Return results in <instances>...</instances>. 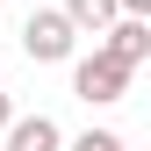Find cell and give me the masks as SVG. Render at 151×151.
I'll use <instances>...</instances> for the list:
<instances>
[{
    "instance_id": "obj_5",
    "label": "cell",
    "mask_w": 151,
    "mask_h": 151,
    "mask_svg": "<svg viewBox=\"0 0 151 151\" xmlns=\"http://www.w3.org/2000/svg\"><path fill=\"white\" fill-rule=\"evenodd\" d=\"M65 14H72L79 29H93V36H108V29L122 22V0H65Z\"/></svg>"
},
{
    "instance_id": "obj_3",
    "label": "cell",
    "mask_w": 151,
    "mask_h": 151,
    "mask_svg": "<svg viewBox=\"0 0 151 151\" xmlns=\"http://www.w3.org/2000/svg\"><path fill=\"white\" fill-rule=\"evenodd\" d=\"M101 50H108V58H122L129 72H137V65L151 58V22H137V14H122V22H115V29L101 36Z\"/></svg>"
},
{
    "instance_id": "obj_2",
    "label": "cell",
    "mask_w": 151,
    "mask_h": 151,
    "mask_svg": "<svg viewBox=\"0 0 151 151\" xmlns=\"http://www.w3.org/2000/svg\"><path fill=\"white\" fill-rule=\"evenodd\" d=\"M72 93H79L86 108H108L129 93V65L108 58V50H93V58H72Z\"/></svg>"
},
{
    "instance_id": "obj_8",
    "label": "cell",
    "mask_w": 151,
    "mask_h": 151,
    "mask_svg": "<svg viewBox=\"0 0 151 151\" xmlns=\"http://www.w3.org/2000/svg\"><path fill=\"white\" fill-rule=\"evenodd\" d=\"M122 14H137V22H151V0H122Z\"/></svg>"
},
{
    "instance_id": "obj_6",
    "label": "cell",
    "mask_w": 151,
    "mask_h": 151,
    "mask_svg": "<svg viewBox=\"0 0 151 151\" xmlns=\"http://www.w3.org/2000/svg\"><path fill=\"white\" fill-rule=\"evenodd\" d=\"M72 151H122L115 129H86V137H72Z\"/></svg>"
},
{
    "instance_id": "obj_4",
    "label": "cell",
    "mask_w": 151,
    "mask_h": 151,
    "mask_svg": "<svg viewBox=\"0 0 151 151\" xmlns=\"http://www.w3.org/2000/svg\"><path fill=\"white\" fill-rule=\"evenodd\" d=\"M58 144H65V129L50 122V115H22V122L7 129V151H58Z\"/></svg>"
},
{
    "instance_id": "obj_1",
    "label": "cell",
    "mask_w": 151,
    "mask_h": 151,
    "mask_svg": "<svg viewBox=\"0 0 151 151\" xmlns=\"http://www.w3.org/2000/svg\"><path fill=\"white\" fill-rule=\"evenodd\" d=\"M72 43H79V22H72L65 7H36L29 22H22V50H29L36 65H65Z\"/></svg>"
},
{
    "instance_id": "obj_7",
    "label": "cell",
    "mask_w": 151,
    "mask_h": 151,
    "mask_svg": "<svg viewBox=\"0 0 151 151\" xmlns=\"http://www.w3.org/2000/svg\"><path fill=\"white\" fill-rule=\"evenodd\" d=\"M14 122H22V115H14V101H7V93H0V137H7Z\"/></svg>"
}]
</instances>
